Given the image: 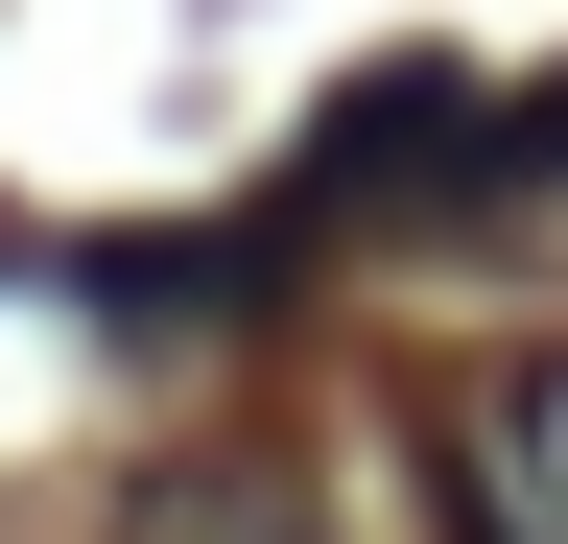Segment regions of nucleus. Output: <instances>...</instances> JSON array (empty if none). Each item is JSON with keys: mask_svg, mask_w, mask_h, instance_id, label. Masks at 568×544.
Returning a JSON list of instances; mask_svg holds the SVG:
<instances>
[{"mask_svg": "<svg viewBox=\"0 0 568 544\" xmlns=\"http://www.w3.org/2000/svg\"><path fill=\"white\" fill-rule=\"evenodd\" d=\"M119 544H332V497H308L284 450H166V473L119 497Z\"/></svg>", "mask_w": 568, "mask_h": 544, "instance_id": "nucleus-1", "label": "nucleus"}, {"mask_svg": "<svg viewBox=\"0 0 568 544\" xmlns=\"http://www.w3.org/2000/svg\"><path fill=\"white\" fill-rule=\"evenodd\" d=\"M497 143H521V166H568V72H545V95H497Z\"/></svg>", "mask_w": 568, "mask_h": 544, "instance_id": "nucleus-2", "label": "nucleus"}]
</instances>
